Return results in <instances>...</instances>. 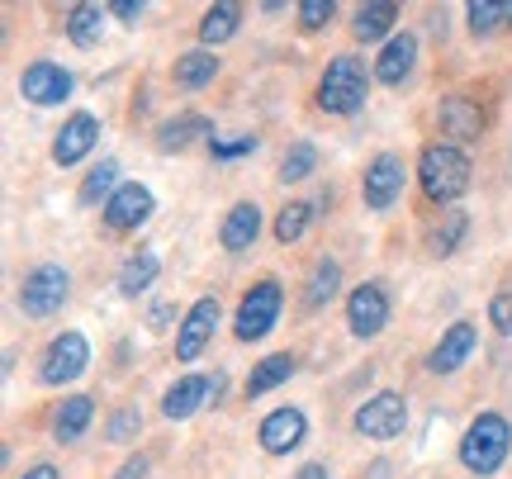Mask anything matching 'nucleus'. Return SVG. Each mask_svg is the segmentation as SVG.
Segmentation results:
<instances>
[{
  "instance_id": "f257e3e1",
  "label": "nucleus",
  "mask_w": 512,
  "mask_h": 479,
  "mask_svg": "<svg viewBox=\"0 0 512 479\" xmlns=\"http://www.w3.org/2000/svg\"><path fill=\"white\" fill-rule=\"evenodd\" d=\"M470 181H475V162H470V152L456 148V143H427L418 157V185L422 195L432 204H451L470 190Z\"/></svg>"
},
{
  "instance_id": "f03ea898",
  "label": "nucleus",
  "mask_w": 512,
  "mask_h": 479,
  "mask_svg": "<svg viewBox=\"0 0 512 479\" xmlns=\"http://www.w3.org/2000/svg\"><path fill=\"white\" fill-rule=\"evenodd\" d=\"M512 451V423L503 413H479L460 437V465L475 479H494Z\"/></svg>"
},
{
  "instance_id": "7ed1b4c3",
  "label": "nucleus",
  "mask_w": 512,
  "mask_h": 479,
  "mask_svg": "<svg viewBox=\"0 0 512 479\" xmlns=\"http://www.w3.org/2000/svg\"><path fill=\"white\" fill-rule=\"evenodd\" d=\"M366 91H370L366 62L356 53H337L323 67V76H318V110L347 119V114H356L366 105Z\"/></svg>"
},
{
  "instance_id": "20e7f679",
  "label": "nucleus",
  "mask_w": 512,
  "mask_h": 479,
  "mask_svg": "<svg viewBox=\"0 0 512 479\" xmlns=\"http://www.w3.org/2000/svg\"><path fill=\"white\" fill-rule=\"evenodd\" d=\"M280 309H285V290H280V280L261 276L252 290L238 299V314H233V337H238V342H261V337L280 323Z\"/></svg>"
},
{
  "instance_id": "39448f33",
  "label": "nucleus",
  "mask_w": 512,
  "mask_h": 479,
  "mask_svg": "<svg viewBox=\"0 0 512 479\" xmlns=\"http://www.w3.org/2000/svg\"><path fill=\"white\" fill-rule=\"evenodd\" d=\"M72 295V276H67V266H57V261H43L34 266L24 285H19V309L29 318H53L62 314V304Z\"/></svg>"
},
{
  "instance_id": "423d86ee",
  "label": "nucleus",
  "mask_w": 512,
  "mask_h": 479,
  "mask_svg": "<svg viewBox=\"0 0 512 479\" xmlns=\"http://www.w3.org/2000/svg\"><path fill=\"white\" fill-rule=\"evenodd\" d=\"M351 427H356V437H370V442H394L408 427V399L399 389H380L351 413Z\"/></svg>"
},
{
  "instance_id": "0eeeda50",
  "label": "nucleus",
  "mask_w": 512,
  "mask_h": 479,
  "mask_svg": "<svg viewBox=\"0 0 512 479\" xmlns=\"http://www.w3.org/2000/svg\"><path fill=\"white\" fill-rule=\"evenodd\" d=\"M86 366H91V342H86V332L67 328V332H57L53 342L43 347L38 380H43V385H53V389H62V385H72L76 375H86Z\"/></svg>"
},
{
  "instance_id": "6e6552de",
  "label": "nucleus",
  "mask_w": 512,
  "mask_h": 479,
  "mask_svg": "<svg viewBox=\"0 0 512 479\" xmlns=\"http://www.w3.org/2000/svg\"><path fill=\"white\" fill-rule=\"evenodd\" d=\"M403 181H408V166H403L399 152H375L366 162V176H361V195H366V209L384 214L394 209L403 195Z\"/></svg>"
},
{
  "instance_id": "1a4fd4ad",
  "label": "nucleus",
  "mask_w": 512,
  "mask_h": 479,
  "mask_svg": "<svg viewBox=\"0 0 512 479\" xmlns=\"http://www.w3.org/2000/svg\"><path fill=\"white\" fill-rule=\"evenodd\" d=\"M484 110H479L475 95H441L437 100V133L441 143H456V148H465V143H479V133H484Z\"/></svg>"
},
{
  "instance_id": "9d476101",
  "label": "nucleus",
  "mask_w": 512,
  "mask_h": 479,
  "mask_svg": "<svg viewBox=\"0 0 512 479\" xmlns=\"http://www.w3.org/2000/svg\"><path fill=\"white\" fill-rule=\"evenodd\" d=\"M72 86H76L72 72L57 67V62H48V57H38V62H29V67L19 72V95H24L29 105H38V110L72 100Z\"/></svg>"
},
{
  "instance_id": "9b49d317",
  "label": "nucleus",
  "mask_w": 512,
  "mask_h": 479,
  "mask_svg": "<svg viewBox=\"0 0 512 479\" xmlns=\"http://www.w3.org/2000/svg\"><path fill=\"white\" fill-rule=\"evenodd\" d=\"M384 323H389V290H384V280H366V285H356L347 295V328L351 337H380Z\"/></svg>"
},
{
  "instance_id": "f8f14e48",
  "label": "nucleus",
  "mask_w": 512,
  "mask_h": 479,
  "mask_svg": "<svg viewBox=\"0 0 512 479\" xmlns=\"http://www.w3.org/2000/svg\"><path fill=\"white\" fill-rule=\"evenodd\" d=\"M152 209H157L152 190H147L143 181H124L100 214H105V228H110V233H138V228L152 219Z\"/></svg>"
},
{
  "instance_id": "ddd939ff",
  "label": "nucleus",
  "mask_w": 512,
  "mask_h": 479,
  "mask_svg": "<svg viewBox=\"0 0 512 479\" xmlns=\"http://www.w3.org/2000/svg\"><path fill=\"white\" fill-rule=\"evenodd\" d=\"M219 299H195L190 309L176 323V356L181 361H200L204 347L214 342V328H219Z\"/></svg>"
},
{
  "instance_id": "4468645a",
  "label": "nucleus",
  "mask_w": 512,
  "mask_h": 479,
  "mask_svg": "<svg viewBox=\"0 0 512 479\" xmlns=\"http://www.w3.org/2000/svg\"><path fill=\"white\" fill-rule=\"evenodd\" d=\"M304 437H309V418H304V408H290V404L271 408L261 418V427H256V442H261L266 456H290Z\"/></svg>"
},
{
  "instance_id": "2eb2a0df",
  "label": "nucleus",
  "mask_w": 512,
  "mask_h": 479,
  "mask_svg": "<svg viewBox=\"0 0 512 479\" xmlns=\"http://www.w3.org/2000/svg\"><path fill=\"white\" fill-rule=\"evenodd\" d=\"M475 347H479V328L470 318H460V323H451V328L441 332L437 347L427 351V370H432V375H456V370L475 356Z\"/></svg>"
},
{
  "instance_id": "dca6fc26",
  "label": "nucleus",
  "mask_w": 512,
  "mask_h": 479,
  "mask_svg": "<svg viewBox=\"0 0 512 479\" xmlns=\"http://www.w3.org/2000/svg\"><path fill=\"white\" fill-rule=\"evenodd\" d=\"M100 143V119L91 110H76L53 138V162L57 166H76L81 157H91V148Z\"/></svg>"
},
{
  "instance_id": "f3484780",
  "label": "nucleus",
  "mask_w": 512,
  "mask_h": 479,
  "mask_svg": "<svg viewBox=\"0 0 512 479\" xmlns=\"http://www.w3.org/2000/svg\"><path fill=\"white\" fill-rule=\"evenodd\" d=\"M413 67H418V38L403 29V34L389 38L380 48V57H375V81H380V86H403V81L413 76Z\"/></svg>"
},
{
  "instance_id": "a211bd4d",
  "label": "nucleus",
  "mask_w": 512,
  "mask_h": 479,
  "mask_svg": "<svg viewBox=\"0 0 512 479\" xmlns=\"http://www.w3.org/2000/svg\"><path fill=\"white\" fill-rule=\"evenodd\" d=\"M261 238V204L256 200H238L219 223V242L223 252H247Z\"/></svg>"
},
{
  "instance_id": "6ab92c4d",
  "label": "nucleus",
  "mask_w": 512,
  "mask_h": 479,
  "mask_svg": "<svg viewBox=\"0 0 512 479\" xmlns=\"http://www.w3.org/2000/svg\"><path fill=\"white\" fill-rule=\"evenodd\" d=\"M214 143L219 133H214V124L204 119V114H195V110H185V114H176V119H166L162 129H157V152H185V148H195V143Z\"/></svg>"
},
{
  "instance_id": "aec40b11",
  "label": "nucleus",
  "mask_w": 512,
  "mask_h": 479,
  "mask_svg": "<svg viewBox=\"0 0 512 479\" xmlns=\"http://www.w3.org/2000/svg\"><path fill=\"white\" fill-rule=\"evenodd\" d=\"M204 404H209V375H181L176 385L166 389L162 418H171V423H185V418H195Z\"/></svg>"
},
{
  "instance_id": "412c9836",
  "label": "nucleus",
  "mask_w": 512,
  "mask_h": 479,
  "mask_svg": "<svg viewBox=\"0 0 512 479\" xmlns=\"http://www.w3.org/2000/svg\"><path fill=\"white\" fill-rule=\"evenodd\" d=\"M91 423H95V399L91 394H67V399L53 408V437L57 442H76V437H86V427Z\"/></svg>"
},
{
  "instance_id": "4be33fe9",
  "label": "nucleus",
  "mask_w": 512,
  "mask_h": 479,
  "mask_svg": "<svg viewBox=\"0 0 512 479\" xmlns=\"http://www.w3.org/2000/svg\"><path fill=\"white\" fill-rule=\"evenodd\" d=\"M157 276H162V257H157L152 247H138V252L119 266V295L138 299L143 290H152V285H157Z\"/></svg>"
},
{
  "instance_id": "5701e85b",
  "label": "nucleus",
  "mask_w": 512,
  "mask_h": 479,
  "mask_svg": "<svg viewBox=\"0 0 512 479\" xmlns=\"http://www.w3.org/2000/svg\"><path fill=\"white\" fill-rule=\"evenodd\" d=\"M294 370H299V361H294L290 351H275V356H261L252 366V375H247V399H261V394H271V389H280L285 380H290Z\"/></svg>"
},
{
  "instance_id": "b1692460",
  "label": "nucleus",
  "mask_w": 512,
  "mask_h": 479,
  "mask_svg": "<svg viewBox=\"0 0 512 479\" xmlns=\"http://www.w3.org/2000/svg\"><path fill=\"white\" fill-rule=\"evenodd\" d=\"M394 19H399V5L394 0H370V5H361L356 10V19H351V34L361 38V43H375V38H394Z\"/></svg>"
},
{
  "instance_id": "393cba45",
  "label": "nucleus",
  "mask_w": 512,
  "mask_h": 479,
  "mask_svg": "<svg viewBox=\"0 0 512 479\" xmlns=\"http://www.w3.org/2000/svg\"><path fill=\"white\" fill-rule=\"evenodd\" d=\"M214 76H219V57L209 53V48H190V53H181L176 67H171V81H176L181 91H204Z\"/></svg>"
},
{
  "instance_id": "a878e982",
  "label": "nucleus",
  "mask_w": 512,
  "mask_h": 479,
  "mask_svg": "<svg viewBox=\"0 0 512 479\" xmlns=\"http://www.w3.org/2000/svg\"><path fill=\"white\" fill-rule=\"evenodd\" d=\"M242 29V5H233V0H223V5H209L200 19V43L214 53L219 43H228V38Z\"/></svg>"
},
{
  "instance_id": "bb28decb",
  "label": "nucleus",
  "mask_w": 512,
  "mask_h": 479,
  "mask_svg": "<svg viewBox=\"0 0 512 479\" xmlns=\"http://www.w3.org/2000/svg\"><path fill=\"white\" fill-rule=\"evenodd\" d=\"M337 285H342V266L332 257H318L309 271V285H304V309H328L337 299Z\"/></svg>"
},
{
  "instance_id": "cd10ccee",
  "label": "nucleus",
  "mask_w": 512,
  "mask_h": 479,
  "mask_svg": "<svg viewBox=\"0 0 512 479\" xmlns=\"http://www.w3.org/2000/svg\"><path fill=\"white\" fill-rule=\"evenodd\" d=\"M465 233H470V214L465 209H441V219L427 228V247L437 257H451L460 242H465Z\"/></svg>"
},
{
  "instance_id": "c85d7f7f",
  "label": "nucleus",
  "mask_w": 512,
  "mask_h": 479,
  "mask_svg": "<svg viewBox=\"0 0 512 479\" xmlns=\"http://www.w3.org/2000/svg\"><path fill=\"white\" fill-rule=\"evenodd\" d=\"M105 5H72L67 10V38H72L76 48H95L100 34H105Z\"/></svg>"
},
{
  "instance_id": "c756f323",
  "label": "nucleus",
  "mask_w": 512,
  "mask_h": 479,
  "mask_svg": "<svg viewBox=\"0 0 512 479\" xmlns=\"http://www.w3.org/2000/svg\"><path fill=\"white\" fill-rule=\"evenodd\" d=\"M119 185H124V181H119V162H114V157H105V162H100L91 176L81 181V195H76V200H81V204H100V209H105Z\"/></svg>"
},
{
  "instance_id": "7c9ffc66",
  "label": "nucleus",
  "mask_w": 512,
  "mask_h": 479,
  "mask_svg": "<svg viewBox=\"0 0 512 479\" xmlns=\"http://www.w3.org/2000/svg\"><path fill=\"white\" fill-rule=\"evenodd\" d=\"M309 223H313V204L309 200H290L280 214H275V223H271V233H275V242H299L304 233H309Z\"/></svg>"
},
{
  "instance_id": "2f4dec72",
  "label": "nucleus",
  "mask_w": 512,
  "mask_h": 479,
  "mask_svg": "<svg viewBox=\"0 0 512 479\" xmlns=\"http://www.w3.org/2000/svg\"><path fill=\"white\" fill-rule=\"evenodd\" d=\"M313 171H318V148H313V143H304V138H299V143H290V148H285V157H280V181L290 185V181H309Z\"/></svg>"
},
{
  "instance_id": "473e14b6",
  "label": "nucleus",
  "mask_w": 512,
  "mask_h": 479,
  "mask_svg": "<svg viewBox=\"0 0 512 479\" xmlns=\"http://www.w3.org/2000/svg\"><path fill=\"white\" fill-rule=\"evenodd\" d=\"M470 34L489 38L498 24H512V5H494V0H470Z\"/></svg>"
},
{
  "instance_id": "72a5a7b5",
  "label": "nucleus",
  "mask_w": 512,
  "mask_h": 479,
  "mask_svg": "<svg viewBox=\"0 0 512 479\" xmlns=\"http://www.w3.org/2000/svg\"><path fill=\"white\" fill-rule=\"evenodd\" d=\"M138 432H143V413H138V404H124L110 423H105V437H110V442H119V446L133 442Z\"/></svg>"
},
{
  "instance_id": "f704fd0d",
  "label": "nucleus",
  "mask_w": 512,
  "mask_h": 479,
  "mask_svg": "<svg viewBox=\"0 0 512 479\" xmlns=\"http://www.w3.org/2000/svg\"><path fill=\"white\" fill-rule=\"evenodd\" d=\"M294 15H299V24L313 34V29H323V24L337 15V5H332V0H299V5H294Z\"/></svg>"
},
{
  "instance_id": "c9c22d12",
  "label": "nucleus",
  "mask_w": 512,
  "mask_h": 479,
  "mask_svg": "<svg viewBox=\"0 0 512 479\" xmlns=\"http://www.w3.org/2000/svg\"><path fill=\"white\" fill-rule=\"evenodd\" d=\"M209 152H214V162H233V157H247V152H256V133H238V138H214V143H209Z\"/></svg>"
},
{
  "instance_id": "e433bc0d",
  "label": "nucleus",
  "mask_w": 512,
  "mask_h": 479,
  "mask_svg": "<svg viewBox=\"0 0 512 479\" xmlns=\"http://www.w3.org/2000/svg\"><path fill=\"white\" fill-rule=\"evenodd\" d=\"M489 323H494L498 337H512V290L489 299Z\"/></svg>"
},
{
  "instance_id": "4c0bfd02",
  "label": "nucleus",
  "mask_w": 512,
  "mask_h": 479,
  "mask_svg": "<svg viewBox=\"0 0 512 479\" xmlns=\"http://www.w3.org/2000/svg\"><path fill=\"white\" fill-rule=\"evenodd\" d=\"M105 10H110L119 24H138V19H143V5H138V0H110Z\"/></svg>"
},
{
  "instance_id": "58836bf2",
  "label": "nucleus",
  "mask_w": 512,
  "mask_h": 479,
  "mask_svg": "<svg viewBox=\"0 0 512 479\" xmlns=\"http://www.w3.org/2000/svg\"><path fill=\"white\" fill-rule=\"evenodd\" d=\"M171 318H176V304H166V299H162V304H152V309H147V328L166 332V328H171Z\"/></svg>"
},
{
  "instance_id": "ea45409f",
  "label": "nucleus",
  "mask_w": 512,
  "mask_h": 479,
  "mask_svg": "<svg viewBox=\"0 0 512 479\" xmlns=\"http://www.w3.org/2000/svg\"><path fill=\"white\" fill-rule=\"evenodd\" d=\"M147 470H152V461H147V456H128V461L119 465V475H114V479H147Z\"/></svg>"
},
{
  "instance_id": "a19ab883",
  "label": "nucleus",
  "mask_w": 512,
  "mask_h": 479,
  "mask_svg": "<svg viewBox=\"0 0 512 479\" xmlns=\"http://www.w3.org/2000/svg\"><path fill=\"white\" fill-rule=\"evenodd\" d=\"M19 479H62V475H57V465L38 461V465H29V470H24V475H19Z\"/></svg>"
},
{
  "instance_id": "79ce46f5",
  "label": "nucleus",
  "mask_w": 512,
  "mask_h": 479,
  "mask_svg": "<svg viewBox=\"0 0 512 479\" xmlns=\"http://www.w3.org/2000/svg\"><path fill=\"white\" fill-rule=\"evenodd\" d=\"M223 389H228V375H223V370H214V375H209V399H214V404L223 399Z\"/></svg>"
},
{
  "instance_id": "37998d69",
  "label": "nucleus",
  "mask_w": 512,
  "mask_h": 479,
  "mask_svg": "<svg viewBox=\"0 0 512 479\" xmlns=\"http://www.w3.org/2000/svg\"><path fill=\"white\" fill-rule=\"evenodd\" d=\"M294 479H328V465H318V461H313V465H304V470H299Z\"/></svg>"
},
{
  "instance_id": "c03bdc74",
  "label": "nucleus",
  "mask_w": 512,
  "mask_h": 479,
  "mask_svg": "<svg viewBox=\"0 0 512 479\" xmlns=\"http://www.w3.org/2000/svg\"><path fill=\"white\" fill-rule=\"evenodd\" d=\"M370 479H389V461H375V465H370Z\"/></svg>"
}]
</instances>
